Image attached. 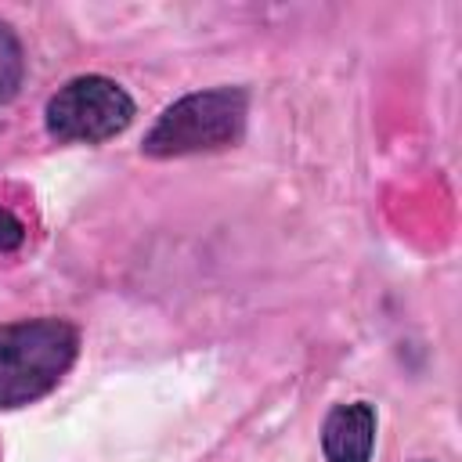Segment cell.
I'll use <instances>...</instances> for the list:
<instances>
[{"label":"cell","mask_w":462,"mask_h":462,"mask_svg":"<svg viewBox=\"0 0 462 462\" xmlns=\"http://www.w3.org/2000/svg\"><path fill=\"white\" fill-rule=\"evenodd\" d=\"M22 238H25V231H22L18 217H14V213H7V209H0V253L18 249V245H22Z\"/></svg>","instance_id":"obj_6"},{"label":"cell","mask_w":462,"mask_h":462,"mask_svg":"<svg viewBox=\"0 0 462 462\" xmlns=\"http://www.w3.org/2000/svg\"><path fill=\"white\" fill-rule=\"evenodd\" d=\"M375 448V408L368 401L336 404L321 422L325 462H372Z\"/></svg>","instance_id":"obj_4"},{"label":"cell","mask_w":462,"mask_h":462,"mask_svg":"<svg viewBox=\"0 0 462 462\" xmlns=\"http://www.w3.org/2000/svg\"><path fill=\"white\" fill-rule=\"evenodd\" d=\"M245 116H249V94L242 87L195 90L173 101L155 119L141 148L152 159L217 152V148L235 144L245 134Z\"/></svg>","instance_id":"obj_2"},{"label":"cell","mask_w":462,"mask_h":462,"mask_svg":"<svg viewBox=\"0 0 462 462\" xmlns=\"http://www.w3.org/2000/svg\"><path fill=\"white\" fill-rule=\"evenodd\" d=\"M134 119V97L108 76H76L43 108L47 134L61 144H101Z\"/></svg>","instance_id":"obj_3"},{"label":"cell","mask_w":462,"mask_h":462,"mask_svg":"<svg viewBox=\"0 0 462 462\" xmlns=\"http://www.w3.org/2000/svg\"><path fill=\"white\" fill-rule=\"evenodd\" d=\"M79 354V328L65 318L0 325V411L47 397Z\"/></svg>","instance_id":"obj_1"},{"label":"cell","mask_w":462,"mask_h":462,"mask_svg":"<svg viewBox=\"0 0 462 462\" xmlns=\"http://www.w3.org/2000/svg\"><path fill=\"white\" fill-rule=\"evenodd\" d=\"M22 76H25V51H22V40H18L14 29L0 18V105H7V101L18 94Z\"/></svg>","instance_id":"obj_5"}]
</instances>
